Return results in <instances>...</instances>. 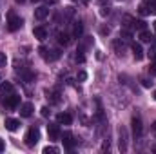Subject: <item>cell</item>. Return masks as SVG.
<instances>
[{
  "instance_id": "9a60e30c",
  "label": "cell",
  "mask_w": 156,
  "mask_h": 154,
  "mask_svg": "<svg viewBox=\"0 0 156 154\" xmlns=\"http://www.w3.org/2000/svg\"><path fill=\"white\" fill-rule=\"evenodd\" d=\"M82 33H83V24L78 20L73 26V38H82Z\"/></svg>"
},
{
  "instance_id": "4dcf8cb0",
  "label": "cell",
  "mask_w": 156,
  "mask_h": 154,
  "mask_svg": "<svg viewBox=\"0 0 156 154\" xmlns=\"http://www.w3.org/2000/svg\"><path fill=\"white\" fill-rule=\"evenodd\" d=\"M142 85H144V87H151V85H153V82H149L147 78H142Z\"/></svg>"
},
{
  "instance_id": "7bdbcfd3",
  "label": "cell",
  "mask_w": 156,
  "mask_h": 154,
  "mask_svg": "<svg viewBox=\"0 0 156 154\" xmlns=\"http://www.w3.org/2000/svg\"><path fill=\"white\" fill-rule=\"evenodd\" d=\"M80 2H87V0H80Z\"/></svg>"
},
{
  "instance_id": "ac0fdd59",
  "label": "cell",
  "mask_w": 156,
  "mask_h": 154,
  "mask_svg": "<svg viewBox=\"0 0 156 154\" xmlns=\"http://www.w3.org/2000/svg\"><path fill=\"white\" fill-rule=\"evenodd\" d=\"M13 93V83L11 82H2L0 83V94H11Z\"/></svg>"
},
{
  "instance_id": "ee69618b",
  "label": "cell",
  "mask_w": 156,
  "mask_h": 154,
  "mask_svg": "<svg viewBox=\"0 0 156 154\" xmlns=\"http://www.w3.org/2000/svg\"><path fill=\"white\" fill-rule=\"evenodd\" d=\"M154 4H156V0H154Z\"/></svg>"
},
{
  "instance_id": "ffe728a7",
  "label": "cell",
  "mask_w": 156,
  "mask_h": 154,
  "mask_svg": "<svg viewBox=\"0 0 156 154\" xmlns=\"http://www.w3.org/2000/svg\"><path fill=\"white\" fill-rule=\"evenodd\" d=\"M138 38L142 40V42H151V40L154 38V37H153V35H151L147 29H142V31L138 33Z\"/></svg>"
},
{
  "instance_id": "d6a6232c",
  "label": "cell",
  "mask_w": 156,
  "mask_h": 154,
  "mask_svg": "<svg viewBox=\"0 0 156 154\" xmlns=\"http://www.w3.org/2000/svg\"><path fill=\"white\" fill-rule=\"evenodd\" d=\"M102 35H109V27H102Z\"/></svg>"
},
{
  "instance_id": "e0dca14e",
  "label": "cell",
  "mask_w": 156,
  "mask_h": 154,
  "mask_svg": "<svg viewBox=\"0 0 156 154\" xmlns=\"http://www.w3.org/2000/svg\"><path fill=\"white\" fill-rule=\"evenodd\" d=\"M45 96H47V100L51 102V103H58L60 102V94H58V91H45Z\"/></svg>"
},
{
  "instance_id": "ba28073f",
  "label": "cell",
  "mask_w": 156,
  "mask_h": 154,
  "mask_svg": "<svg viewBox=\"0 0 156 154\" xmlns=\"http://www.w3.org/2000/svg\"><path fill=\"white\" fill-rule=\"evenodd\" d=\"M62 142H64V147L67 149V151H71L73 147H75V138H73V134L69 132V131H66V132H62Z\"/></svg>"
},
{
  "instance_id": "2e32d148",
  "label": "cell",
  "mask_w": 156,
  "mask_h": 154,
  "mask_svg": "<svg viewBox=\"0 0 156 154\" xmlns=\"http://www.w3.org/2000/svg\"><path fill=\"white\" fill-rule=\"evenodd\" d=\"M33 35H35V38L40 40V42H44V40L47 38V31H45L44 27H35V29H33Z\"/></svg>"
},
{
  "instance_id": "4316f807",
  "label": "cell",
  "mask_w": 156,
  "mask_h": 154,
  "mask_svg": "<svg viewBox=\"0 0 156 154\" xmlns=\"http://www.w3.org/2000/svg\"><path fill=\"white\" fill-rule=\"evenodd\" d=\"M5 64H7V58H5V53H2V51H0V67H5Z\"/></svg>"
},
{
  "instance_id": "5b68a950",
  "label": "cell",
  "mask_w": 156,
  "mask_h": 154,
  "mask_svg": "<svg viewBox=\"0 0 156 154\" xmlns=\"http://www.w3.org/2000/svg\"><path fill=\"white\" fill-rule=\"evenodd\" d=\"M131 125H133V134L134 138H140L142 132H144V125H142V118L138 114H133V120H131Z\"/></svg>"
},
{
  "instance_id": "9c48e42d",
  "label": "cell",
  "mask_w": 156,
  "mask_h": 154,
  "mask_svg": "<svg viewBox=\"0 0 156 154\" xmlns=\"http://www.w3.org/2000/svg\"><path fill=\"white\" fill-rule=\"evenodd\" d=\"M56 121H58V125H71L73 123V116L69 113H60L56 116Z\"/></svg>"
},
{
  "instance_id": "f35d334b",
  "label": "cell",
  "mask_w": 156,
  "mask_h": 154,
  "mask_svg": "<svg viewBox=\"0 0 156 154\" xmlns=\"http://www.w3.org/2000/svg\"><path fill=\"white\" fill-rule=\"evenodd\" d=\"M153 27H154V31H156V20H154V24H153Z\"/></svg>"
},
{
  "instance_id": "44dd1931",
  "label": "cell",
  "mask_w": 156,
  "mask_h": 154,
  "mask_svg": "<svg viewBox=\"0 0 156 154\" xmlns=\"http://www.w3.org/2000/svg\"><path fill=\"white\" fill-rule=\"evenodd\" d=\"M133 22H134V18H133V16H129V15H123V18H122L123 29H131V27H133Z\"/></svg>"
},
{
  "instance_id": "74e56055",
  "label": "cell",
  "mask_w": 156,
  "mask_h": 154,
  "mask_svg": "<svg viewBox=\"0 0 156 154\" xmlns=\"http://www.w3.org/2000/svg\"><path fill=\"white\" fill-rule=\"evenodd\" d=\"M16 2H18V4H24V2H26V0H16Z\"/></svg>"
},
{
  "instance_id": "7402d4cb",
  "label": "cell",
  "mask_w": 156,
  "mask_h": 154,
  "mask_svg": "<svg viewBox=\"0 0 156 154\" xmlns=\"http://www.w3.org/2000/svg\"><path fill=\"white\" fill-rule=\"evenodd\" d=\"M120 38L123 40V42H131V40H133V37H131L129 29H122V33H120Z\"/></svg>"
},
{
  "instance_id": "30bf717a",
  "label": "cell",
  "mask_w": 156,
  "mask_h": 154,
  "mask_svg": "<svg viewBox=\"0 0 156 154\" xmlns=\"http://www.w3.org/2000/svg\"><path fill=\"white\" fill-rule=\"evenodd\" d=\"M120 151H127V131L125 127H120Z\"/></svg>"
},
{
  "instance_id": "8d00e7d4",
  "label": "cell",
  "mask_w": 156,
  "mask_h": 154,
  "mask_svg": "<svg viewBox=\"0 0 156 154\" xmlns=\"http://www.w3.org/2000/svg\"><path fill=\"white\" fill-rule=\"evenodd\" d=\"M153 132H154V136H156V121L153 123Z\"/></svg>"
},
{
  "instance_id": "83f0119b",
  "label": "cell",
  "mask_w": 156,
  "mask_h": 154,
  "mask_svg": "<svg viewBox=\"0 0 156 154\" xmlns=\"http://www.w3.org/2000/svg\"><path fill=\"white\" fill-rule=\"evenodd\" d=\"M56 152H58L56 147H45V149H44V154H56Z\"/></svg>"
},
{
  "instance_id": "3957f363",
  "label": "cell",
  "mask_w": 156,
  "mask_h": 154,
  "mask_svg": "<svg viewBox=\"0 0 156 154\" xmlns=\"http://www.w3.org/2000/svg\"><path fill=\"white\" fill-rule=\"evenodd\" d=\"M138 13L142 15V16H147V15H156V4L153 2H142L140 5H138Z\"/></svg>"
},
{
  "instance_id": "e575fe53",
  "label": "cell",
  "mask_w": 156,
  "mask_h": 154,
  "mask_svg": "<svg viewBox=\"0 0 156 154\" xmlns=\"http://www.w3.org/2000/svg\"><path fill=\"white\" fill-rule=\"evenodd\" d=\"M45 4H51L53 5V4H58V0H45Z\"/></svg>"
},
{
  "instance_id": "484cf974",
  "label": "cell",
  "mask_w": 156,
  "mask_h": 154,
  "mask_svg": "<svg viewBox=\"0 0 156 154\" xmlns=\"http://www.w3.org/2000/svg\"><path fill=\"white\" fill-rule=\"evenodd\" d=\"M75 60H76V62H80V64H82V62L85 60V56H83V51H82V49H76V54H75Z\"/></svg>"
},
{
  "instance_id": "60d3db41",
  "label": "cell",
  "mask_w": 156,
  "mask_h": 154,
  "mask_svg": "<svg viewBox=\"0 0 156 154\" xmlns=\"http://www.w3.org/2000/svg\"><path fill=\"white\" fill-rule=\"evenodd\" d=\"M153 96H154V100H156V91H154V94H153Z\"/></svg>"
},
{
  "instance_id": "52a82bcc",
  "label": "cell",
  "mask_w": 156,
  "mask_h": 154,
  "mask_svg": "<svg viewBox=\"0 0 156 154\" xmlns=\"http://www.w3.org/2000/svg\"><path fill=\"white\" fill-rule=\"evenodd\" d=\"M47 134H49V140H60L62 132H60L58 123H49L47 125Z\"/></svg>"
},
{
  "instance_id": "d590c367",
  "label": "cell",
  "mask_w": 156,
  "mask_h": 154,
  "mask_svg": "<svg viewBox=\"0 0 156 154\" xmlns=\"http://www.w3.org/2000/svg\"><path fill=\"white\" fill-rule=\"evenodd\" d=\"M4 147H5V145H4V140H0V152L4 151Z\"/></svg>"
},
{
  "instance_id": "277c9868",
  "label": "cell",
  "mask_w": 156,
  "mask_h": 154,
  "mask_svg": "<svg viewBox=\"0 0 156 154\" xmlns=\"http://www.w3.org/2000/svg\"><path fill=\"white\" fill-rule=\"evenodd\" d=\"M38 53H40V56H42L45 62H55V60L60 56V53H58L56 49H51V51H49V49H45V47H40Z\"/></svg>"
},
{
  "instance_id": "d6986e66",
  "label": "cell",
  "mask_w": 156,
  "mask_h": 154,
  "mask_svg": "<svg viewBox=\"0 0 156 154\" xmlns=\"http://www.w3.org/2000/svg\"><path fill=\"white\" fill-rule=\"evenodd\" d=\"M113 49H115V53H116L118 56H123V51H125V47H123L122 40H115V42H113Z\"/></svg>"
},
{
  "instance_id": "5bb4252c",
  "label": "cell",
  "mask_w": 156,
  "mask_h": 154,
  "mask_svg": "<svg viewBox=\"0 0 156 154\" xmlns=\"http://www.w3.org/2000/svg\"><path fill=\"white\" fill-rule=\"evenodd\" d=\"M47 15H49V9H47L45 5H42V7H37V9H35V18H37V20H45Z\"/></svg>"
},
{
  "instance_id": "b9f144b4",
  "label": "cell",
  "mask_w": 156,
  "mask_h": 154,
  "mask_svg": "<svg viewBox=\"0 0 156 154\" xmlns=\"http://www.w3.org/2000/svg\"><path fill=\"white\" fill-rule=\"evenodd\" d=\"M35 2H40V0H33V4H35Z\"/></svg>"
},
{
  "instance_id": "1f68e13d",
  "label": "cell",
  "mask_w": 156,
  "mask_h": 154,
  "mask_svg": "<svg viewBox=\"0 0 156 154\" xmlns=\"http://www.w3.org/2000/svg\"><path fill=\"white\" fill-rule=\"evenodd\" d=\"M40 111H42V116H49V113H51V111H49L47 107H42Z\"/></svg>"
},
{
  "instance_id": "836d02e7",
  "label": "cell",
  "mask_w": 156,
  "mask_h": 154,
  "mask_svg": "<svg viewBox=\"0 0 156 154\" xmlns=\"http://www.w3.org/2000/svg\"><path fill=\"white\" fill-rule=\"evenodd\" d=\"M107 13H109V9H107V7H102V15H104V16H105V15H107Z\"/></svg>"
},
{
  "instance_id": "f1b7e54d",
  "label": "cell",
  "mask_w": 156,
  "mask_h": 154,
  "mask_svg": "<svg viewBox=\"0 0 156 154\" xmlns=\"http://www.w3.org/2000/svg\"><path fill=\"white\" fill-rule=\"evenodd\" d=\"M85 78H87V73H83V71H80V73L76 75V80H78V82H83Z\"/></svg>"
},
{
  "instance_id": "f546056e",
  "label": "cell",
  "mask_w": 156,
  "mask_h": 154,
  "mask_svg": "<svg viewBox=\"0 0 156 154\" xmlns=\"http://www.w3.org/2000/svg\"><path fill=\"white\" fill-rule=\"evenodd\" d=\"M149 73H151L153 76H156V62H154V64H151V65H149Z\"/></svg>"
},
{
  "instance_id": "8fae6325",
  "label": "cell",
  "mask_w": 156,
  "mask_h": 154,
  "mask_svg": "<svg viewBox=\"0 0 156 154\" xmlns=\"http://www.w3.org/2000/svg\"><path fill=\"white\" fill-rule=\"evenodd\" d=\"M131 49H133V54H134V58H136V60H142V58H144V49H142V45H140V44L133 42V44H131Z\"/></svg>"
},
{
  "instance_id": "ab89813d",
  "label": "cell",
  "mask_w": 156,
  "mask_h": 154,
  "mask_svg": "<svg viewBox=\"0 0 156 154\" xmlns=\"http://www.w3.org/2000/svg\"><path fill=\"white\" fill-rule=\"evenodd\" d=\"M100 4H105V0H100Z\"/></svg>"
},
{
  "instance_id": "7a4b0ae2",
  "label": "cell",
  "mask_w": 156,
  "mask_h": 154,
  "mask_svg": "<svg viewBox=\"0 0 156 154\" xmlns=\"http://www.w3.org/2000/svg\"><path fill=\"white\" fill-rule=\"evenodd\" d=\"M38 140H40V131L37 127H31V129L26 132V136H24V142H26L27 147H35V145L38 143Z\"/></svg>"
},
{
  "instance_id": "8992f818",
  "label": "cell",
  "mask_w": 156,
  "mask_h": 154,
  "mask_svg": "<svg viewBox=\"0 0 156 154\" xmlns=\"http://www.w3.org/2000/svg\"><path fill=\"white\" fill-rule=\"evenodd\" d=\"M2 102H4V105H5L7 109H11V111H13V109H16V107L20 105V96L11 93V94H7V96L2 100Z\"/></svg>"
},
{
  "instance_id": "603a6c76",
  "label": "cell",
  "mask_w": 156,
  "mask_h": 154,
  "mask_svg": "<svg viewBox=\"0 0 156 154\" xmlns=\"http://www.w3.org/2000/svg\"><path fill=\"white\" fill-rule=\"evenodd\" d=\"M133 27H134V29H138V31H142V29H145V22H144V20H136V18H134Z\"/></svg>"
},
{
  "instance_id": "d4e9b609",
  "label": "cell",
  "mask_w": 156,
  "mask_h": 154,
  "mask_svg": "<svg viewBox=\"0 0 156 154\" xmlns=\"http://www.w3.org/2000/svg\"><path fill=\"white\" fill-rule=\"evenodd\" d=\"M147 56H149L151 60H154V62H156V45H151V47H149V51H147Z\"/></svg>"
},
{
  "instance_id": "cb8c5ba5",
  "label": "cell",
  "mask_w": 156,
  "mask_h": 154,
  "mask_svg": "<svg viewBox=\"0 0 156 154\" xmlns=\"http://www.w3.org/2000/svg\"><path fill=\"white\" fill-rule=\"evenodd\" d=\"M58 42H60L62 45H67V44H69V35H67V33H60V35H58Z\"/></svg>"
},
{
  "instance_id": "4fadbf2b",
  "label": "cell",
  "mask_w": 156,
  "mask_h": 154,
  "mask_svg": "<svg viewBox=\"0 0 156 154\" xmlns=\"http://www.w3.org/2000/svg\"><path fill=\"white\" fill-rule=\"evenodd\" d=\"M33 114V103H22L20 105V116H24V118H29V116Z\"/></svg>"
},
{
  "instance_id": "6da1fadb",
  "label": "cell",
  "mask_w": 156,
  "mask_h": 154,
  "mask_svg": "<svg viewBox=\"0 0 156 154\" xmlns=\"http://www.w3.org/2000/svg\"><path fill=\"white\" fill-rule=\"evenodd\" d=\"M22 26H24V20L18 15H15V11H9L7 13V29L9 31H18Z\"/></svg>"
},
{
  "instance_id": "7c38bea8",
  "label": "cell",
  "mask_w": 156,
  "mask_h": 154,
  "mask_svg": "<svg viewBox=\"0 0 156 154\" xmlns=\"http://www.w3.org/2000/svg\"><path fill=\"white\" fill-rule=\"evenodd\" d=\"M18 127H20V120H15V118H7V120H5V129H7V131L15 132Z\"/></svg>"
}]
</instances>
